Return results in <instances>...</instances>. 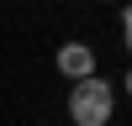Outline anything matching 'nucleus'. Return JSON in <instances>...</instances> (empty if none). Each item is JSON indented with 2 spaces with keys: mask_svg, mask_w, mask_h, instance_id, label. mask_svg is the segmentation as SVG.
<instances>
[{
  "mask_svg": "<svg viewBox=\"0 0 132 126\" xmlns=\"http://www.w3.org/2000/svg\"><path fill=\"white\" fill-rule=\"evenodd\" d=\"M69 121L74 126H111L116 121V84L106 74H90V79L69 84Z\"/></svg>",
  "mask_w": 132,
  "mask_h": 126,
  "instance_id": "obj_1",
  "label": "nucleus"
},
{
  "mask_svg": "<svg viewBox=\"0 0 132 126\" xmlns=\"http://www.w3.org/2000/svg\"><path fill=\"white\" fill-rule=\"evenodd\" d=\"M53 68H58L69 84H79V79H90V74H101V63H95V47H90V42H58Z\"/></svg>",
  "mask_w": 132,
  "mask_h": 126,
  "instance_id": "obj_2",
  "label": "nucleus"
},
{
  "mask_svg": "<svg viewBox=\"0 0 132 126\" xmlns=\"http://www.w3.org/2000/svg\"><path fill=\"white\" fill-rule=\"evenodd\" d=\"M106 5H122V0H106Z\"/></svg>",
  "mask_w": 132,
  "mask_h": 126,
  "instance_id": "obj_3",
  "label": "nucleus"
}]
</instances>
